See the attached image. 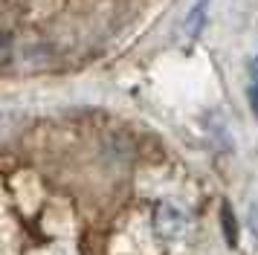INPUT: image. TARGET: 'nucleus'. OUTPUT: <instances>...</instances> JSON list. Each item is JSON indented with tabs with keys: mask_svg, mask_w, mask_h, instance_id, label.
Returning <instances> with one entry per match:
<instances>
[{
	"mask_svg": "<svg viewBox=\"0 0 258 255\" xmlns=\"http://www.w3.org/2000/svg\"><path fill=\"white\" fill-rule=\"evenodd\" d=\"M249 107L258 116V58L249 61Z\"/></svg>",
	"mask_w": 258,
	"mask_h": 255,
	"instance_id": "nucleus-1",
	"label": "nucleus"
}]
</instances>
